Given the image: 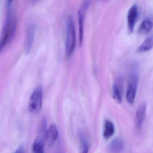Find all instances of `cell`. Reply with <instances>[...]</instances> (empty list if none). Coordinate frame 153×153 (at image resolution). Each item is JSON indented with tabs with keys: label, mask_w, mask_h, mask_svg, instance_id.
<instances>
[{
	"label": "cell",
	"mask_w": 153,
	"mask_h": 153,
	"mask_svg": "<svg viewBox=\"0 0 153 153\" xmlns=\"http://www.w3.org/2000/svg\"><path fill=\"white\" fill-rule=\"evenodd\" d=\"M6 8L5 23L0 44L1 50H2L12 39L16 27V21L12 12V1H7Z\"/></svg>",
	"instance_id": "1"
},
{
	"label": "cell",
	"mask_w": 153,
	"mask_h": 153,
	"mask_svg": "<svg viewBox=\"0 0 153 153\" xmlns=\"http://www.w3.org/2000/svg\"><path fill=\"white\" fill-rule=\"evenodd\" d=\"M76 36L75 24L72 16H69L66 20V52L69 56L74 51L76 45Z\"/></svg>",
	"instance_id": "2"
},
{
	"label": "cell",
	"mask_w": 153,
	"mask_h": 153,
	"mask_svg": "<svg viewBox=\"0 0 153 153\" xmlns=\"http://www.w3.org/2000/svg\"><path fill=\"white\" fill-rule=\"evenodd\" d=\"M43 99V89L42 86H37L32 93L28 103L30 112L36 113L42 108Z\"/></svg>",
	"instance_id": "3"
},
{
	"label": "cell",
	"mask_w": 153,
	"mask_h": 153,
	"mask_svg": "<svg viewBox=\"0 0 153 153\" xmlns=\"http://www.w3.org/2000/svg\"><path fill=\"white\" fill-rule=\"evenodd\" d=\"M89 2L85 1L81 4L78 11L79 26V43L80 45L82 44L84 38V24L87 11L89 6Z\"/></svg>",
	"instance_id": "4"
},
{
	"label": "cell",
	"mask_w": 153,
	"mask_h": 153,
	"mask_svg": "<svg viewBox=\"0 0 153 153\" xmlns=\"http://www.w3.org/2000/svg\"><path fill=\"white\" fill-rule=\"evenodd\" d=\"M137 84V77L136 75H132L129 82L126 94V100L130 104L132 105L135 101Z\"/></svg>",
	"instance_id": "5"
},
{
	"label": "cell",
	"mask_w": 153,
	"mask_h": 153,
	"mask_svg": "<svg viewBox=\"0 0 153 153\" xmlns=\"http://www.w3.org/2000/svg\"><path fill=\"white\" fill-rule=\"evenodd\" d=\"M35 33V25L33 23H30L27 26L26 30L25 49L26 53L30 52L34 39Z\"/></svg>",
	"instance_id": "6"
},
{
	"label": "cell",
	"mask_w": 153,
	"mask_h": 153,
	"mask_svg": "<svg viewBox=\"0 0 153 153\" xmlns=\"http://www.w3.org/2000/svg\"><path fill=\"white\" fill-rule=\"evenodd\" d=\"M147 106L146 103L140 105L135 114V124L137 128L140 129L143 125L146 114Z\"/></svg>",
	"instance_id": "7"
},
{
	"label": "cell",
	"mask_w": 153,
	"mask_h": 153,
	"mask_svg": "<svg viewBox=\"0 0 153 153\" xmlns=\"http://www.w3.org/2000/svg\"><path fill=\"white\" fill-rule=\"evenodd\" d=\"M138 9L136 4L133 5L129 10L128 15V25L130 33L133 32L137 17Z\"/></svg>",
	"instance_id": "8"
},
{
	"label": "cell",
	"mask_w": 153,
	"mask_h": 153,
	"mask_svg": "<svg viewBox=\"0 0 153 153\" xmlns=\"http://www.w3.org/2000/svg\"><path fill=\"white\" fill-rule=\"evenodd\" d=\"M59 136V132L57 126L54 123L50 125L47 130L46 141L50 146H51L57 140Z\"/></svg>",
	"instance_id": "9"
},
{
	"label": "cell",
	"mask_w": 153,
	"mask_h": 153,
	"mask_svg": "<svg viewBox=\"0 0 153 153\" xmlns=\"http://www.w3.org/2000/svg\"><path fill=\"white\" fill-rule=\"evenodd\" d=\"M124 146L123 140L121 139L116 138L110 143L108 146V151L110 153H121Z\"/></svg>",
	"instance_id": "10"
},
{
	"label": "cell",
	"mask_w": 153,
	"mask_h": 153,
	"mask_svg": "<svg viewBox=\"0 0 153 153\" xmlns=\"http://www.w3.org/2000/svg\"><path fill=\"white\" fill-rule=\"evenodd\" d=\"M115 132L114 124L109 120H105L104 123L103 132V136L105 140L109 139L112 137Z\"/></svg>",
	"instance_id": "11"
},
{
	"label": "cell",
	"mask_w": 153,
	"mask_h": 153,
	"mask_svg": "<svg viewBox=\"0 0 153 153\" xmlns=\"http://www.w3.org/2000/svg\"><path fill=\"white\" fill-rule=\"evenodd\" d=\"M46 119L45 118H43L41 121L40 124H39L38 127V134L36 138L41 140L45 142L46 140V134L47 131V128H46Z\"/></svg>",
	"instance_id": "12"
},
{
	"label": "cell",
	"mask_w": 153,
	"mask_h": 153,
	"mask_svg": "<svg viewBox=\"0 0 153 153\" xmlns=\"http://www.w3.org/2000/svg\"><path fill=\"white\" fill-rule=\"evenodd\" d=\"M153 47V37H150L147 38L140 45L137 50V52L139 53L145 52L148 51L152 49Z\"/></svg>",
	"instance_id": "13"
},
{
	"label": "cell",
	"mask_w": 153,
	"mask_h": 153,
	"mask_svg": "<svg viewBox=\"0 0 153 153\" xmlns=\"http://www.w3.org/2000/svg\"><path fill=\"white\" fill-rule=\"evenodd\" d=\"M153 27V24L151 20L145 19L140 26L138 33L141 34H146L150 32Z\"/></svg>",
	"instance_id": "14"
},
{
	"label": "cell",
	"mask_w": 153,
	"mask_h": 153,
	"mask_svg": "<svg viewBox=\"0 0 153 153\" xmlns=\"http://www.w3.org/2000/svg\"><path fill=\"white\" fill-rule=\"evenodd\" d=\"M113 98L118 103L120 104L122 101V89L119 85L115 84L113 86Z\"/></svg>",
	"instance_id": "15"
},
{
	"label": "cell",
	"mask_w": 153,
	"mask_h": 153,
	"mask_svg": "<svg viewBox=\"0 0 153 153\" xmlns=\"http://www.w3.org/2000/svg\"><path fill=\"white\" fill-rule=\"evenodd\" d=\"M79 136L80 141L79 153H88L89 151V145L86 138L82 133H79Z\"/></svg>",
	"instance_id": "16"
},
{
	"label": "cell",
	"mask_w": 153,
	"mask_h": 153,
	"mask_svg": "<svg viewBox=\"0 0 153 153\" xmlns=\"http://www.w3.org/2000/svg\"><path fill=\"white\" fill-rule=\"evenodd\" d=\"M45 141L36 139L33 145V153H44Z\"/></svg>",
	"instance_id": "17"
},
{
	"label": "cell",
	"mask_w": 153,
	"mask_h": 153,
	"mask_svg": "<svg viewBox=\"0 0 153 153\" xmlns=\"http://www.w3.org/2000/svg\"><path fill=\"white\" fill-rule=\"evenodd\" d=\"M15 153H24V148L22 146L20 147Z\"/></svg>",
	"instance_id": "18"
}]
</instances>
